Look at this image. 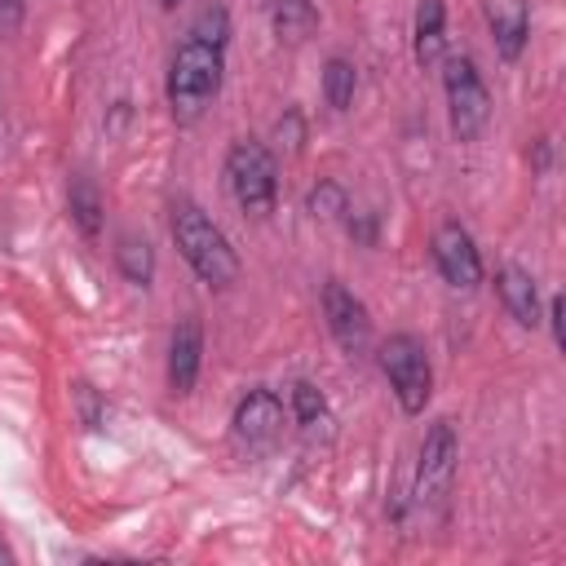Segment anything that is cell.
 I'll use <instances>...</instances> for the list:
<instances>
[{
	"instance_id": "1",
	"label": "cell",
	"mask_w": 566,
	"mask_h": 566,
	"mask_svg": "<svg viewBox=\"0 0 566 566\" xmlns=\"http://www.w3.org/2000/svg\"><path fill=\"white\" fill-rule=\"evenodd\" d=\"M226 49H230V9L203 4L168 57L164 93H168V111L177 124H199L203 111L217 102L221 80H226Z\"/></svg>"
},
{
	"instance_id": "22",
	"label": "cell",
	"mask_w": 566,
	"mask_h": 566,
	"mask_svg": "<svg viewBox=\"0 0 566 566\" xmlns=\"http://www.w3.org/2000/svg\"><path fill=\"white\" fill-rule=\"evenodd\" d=\"M562 314H566V301L562 296H548V327H553V345L562 349L566 336H562Z\"/></svg>"
},
{
	"instance_id": "6",
	"label": "cell",
	"mask_w": 566,
	"mask_h": 566,
	"mask_svg": "<svg viewBox=\"0 0 566 566\" xmlns=\"http://www.w3.org/2000/svg\"><path fill=\"white\" fill-rule=\"evenodd\" d=\"M455 460H460V438H455V424L442 416L420 438V460H416V504L420 509L447 504L451 482H455Z\"/></svg>"
},
{
	"instance_id": "21",
	"label": "cell",
	"mask_w": 566,
	"mask_h": 566,
	"mask_svg": "<svg viewBox=\"0 0 566 566\" xmlns=\"http://www.w3.org/2000/svg\"><path fill=\"white\" fill-rule=\"evenodd\" d=\"M22 18H27V0H0V40L13 35L22 27Z\"/></svg>"
},
{
	"instance_id": "11",
	"label": "cell",
	"mask_w": 566,
	"mask_h": 566,
	"mask_svg": "<svg viewBox=\"0 0 566 566\" xmlns=\"http://www.w3.org/2000/svg\"><path fill=\"white\" fill-rule=\"evenodd\" d=\"M486 27H491V44L504 62H517L526 40H531V9L526 0H482Z\"/></svg>"
},
{
	"instance_id": "25",
	"label": "cell",
	"mask_w": 566,
	"mask_h": 566,
	"mask_svg": "<svg viewBox=\"0 0 566 566\" xmlns=\"http://www.w3.org/2000/svg\"><path fill=\"white\" fill-rule=\"evenodd\" d=\"M177 4H181V0H159V9H177Z\"/></svg>"
},
{
	"instance_id": "20",
	"label": "cell",
	"mask_w": 566,
	"mask_h": 566,
	"mask_svg": "<svg viewBox=\"0 0 566 566\" xmlns=\"http://www.w3.org/2000/svg\"><path fill=\"white\" fill-rule=\"evenodd\" d=\"M71 394H75V407H80V420H84L88 429H102V424H106V407H102V398H97V389L80 380V385H75Z\"/></svg>"
},
{
	"instance_id": "15",
	"label": "cell",
	"mask_w": 566,
	"mask_h": 566,
	"mask_svg": "<svg viewBox=\"0 0 566 566\" xmlns=\"http://www.w3.org/2000/svg\"><path fill=\"white\" fill-rule=\"evenodd\" d=\"M318 27L314 0H270V31L279 44H305Z\"/></svg>"
},
{
	"instance_id": "2",
	"label": "cell",
	"mask_w": 566,
	"mask_h": 566,
	"mask_svg": "<svg viewBox=\"0 0 566 566\" xmlns=\"http://www.w3.org/2000/svg\"><path fill=\"white\" fill-rule=\"evenodd\" d=\"M168 226H172V243H177L181 261L195 270L199 283L230 287L239 279V252H234V243L226 239V230L190 195H177L168 203Z\"/></svg>"
},
{
	"instance_id": "5",
	"label": "cell",
	"mask_w": 566,
	"mask_h": 566,
	"mask_svg": "<svg viewBox=\"0 0 566 566\" xmlns=\"http://www.w3.org/2000/svg\"><path fill=\"white\" fill-rule=\"evenodd\" d=\"M442 93H447V119L455 142H473L491 119V93L469 53L442 57Z\"/></svg>"
},
{
	"instance_id": "24",
	"label": "cell",
	"mask_w": 566,
	"mask_h": 566,
	"mask_svg": "<svg viewBox=\"0 0 566 566\" xmlns=\"http://www.w3.org/2000/svg\"><path fill=\"white\" fill-rule=\"evenodd\" d=\"M9 562H13V553H9V548H4V539H0V566H9Z\"/></svg>"
},
{
	"instance_id": "9",
	"label": "cell",
	"mask_w": 566,
	"mask_h": 566,
	"mask_svg": "<svg viewBox=\"0 0 566 566\" xmlns=\"http://www.w3.org/2000/svg\"><path fill=\"white\" fill-rule=\"evenodd\" d=\"M318 301H323V318H327L332 340H336L349 358L367 354V345H371V314H367V305H363L340 279H327Z\"/></svg>"
},
{
	"instance_id": "12",
	"label": "cell",
	"mask_w": 566,
	"mask_h": 566,
	"mask_svg": "<svg viewBox=\"0 0 566 566\" xmlns=\"http://www.w3.org/2000/svg\"><path fill=\"white\" fill-rule=\"evenodd\" d=\"M495 296H500V305L509 310V318L517 323V327H539V287H535V279H531V270H522V265H500L495 270Z\"/></svg>"
},
{
	"instance_id": "17",
	"label": "cell",
	"mask_w": 566,
	"mask_h": 566,
	"mask_svg": "<svg viewBox=\"0 0 566 566\" xmlns=\"http://www.w3.org/2000/svg\"><path fill=\"white\" fill-rule=\"evenodd\" d=\"M354 93H358V66L345 53H332L323 62V97H327V106L332 111H349Z\"/></svg>"
},
{
	"instance_id": "3",
	"label": "cell",
	"mask_w": 566,
	"mask_h": 566,
	"mask_svg": "<svg viewBox=\"0 0 566 566\" xmlns=\"http://www.w3.org/2000/svg\"><path fill=\"white\" fill-rule=\"evenodd\" d=\"M226 190L248 217H270L279 203V164L265 142L239 137L226 150Z\"/></svg>"
},
{
	"instance_id": "13",
	"label": "cell",
	"mask_w": 566,
	"mask_h": 566,
	"mask_svg": "<svg viewBox=\"0 0 566 566\" xmlns=\"http://www.w3.org/2000/svg\"><path fill=\"white\" fill-rule=\"evenodd\" d=\"M411 53H416L420 71H429V66H438L447 57V4L442 0H416Z\"/></svg>"
},
{
	"instance_id": "10",
	"label": "cell",
	"mask_w": 566,
	"mask_h": 566,
	"mask_svg": "<svg viewBox=\"0 0 566 566\" xmlns=\"http://www.w3.org/2000/svg\"><path fill=\"white\" fill-rule=\"evenodd\" d=\"M199 367H203V327L195 314H186L168 336V389L186 398L199 380Z\"/></svg>"
},
{
	"instance_id": "19",
	"label": "cell",
	"mask_w": 566,
	"mask_h": 566,
	"mask_svg": "<svg viewBox=\"0 0 566 566\" xmlns=\"http://www.w3.org/2000/svg\"><path fill=\"white\" fill-rule=\"evenodd\" d=\"M345 190L336 186V181H323V186H314L310 190V212L314 217H345Z\"/></svg>"
},
{
	"instance_id": "7",
	"label": "cell",
	"mask_w": 566,
	"mask_h": 566,
	"mask_svg": "<svg viewBox=\"0 0 566 566\" xmlns=\"http://www.w3.org/2000/svg\"><path fill=\"white\" fill-rule=\"evenodd\" d=\"M230 433H234V442H239L248 455L270 451V447L279 442V433H283V402H279V394L265 389V385L248 389V394L234 402Z\"/></svg>"
},
{
	"instance_id": "8",
	"label": "cell",
	"mask_w": 566,
	"mask_h": 566,
	"mask_svg": "<svg viewBox=\"0 0 566 566\" xmlns=\"http://www.w3.org/2000/svg\"><path fill=\"white\" fill-rule=\"evenodd\" d=\"M429 252H433V265H438L447 287L473 292L482 283V252H478L473 234L460 221H442L433 230V239H429Z\"/></svg>"
},
{
	"instance_id": "14",
	"label": "cell",
	"mask_w": 566,
	"mask_h": 566,
	"mask_svg": "<svg viewBox=\"0 0 566 566\" xmlns=\"http://www.w3.org/2000/svg\"><path fill=\"white\" fill-rule=\"evenodd\" d=\"M66 217L71 226L84 234V239H97L102 234V221H106V203H102V190L93 177L75 172L71 186H66Z\"/></svg>"
},
{
	"instance_id": "16",
	"label": "cell",
	"mask_w": 566,
	"mask_h": 566,
	"mask_svg": "<svg viewBox=\"0 0 566 566\" xmlns=\"http://www.w3.org/2000/svg\"><path fill=\"white\" fill-rule=\"evenodd\" d=\"M115 270H119L133 287H150V283H155V248H150V239L137 234V230L115 234Z\"/></svg>"
},
{
	"instance_id": "23",
	"label": "cell",
	"mask_w": 566,
	"mask_h": 566,
	"mask_svg": "<svg viewBox=\"0 0 566 566\" xmlns=\"http://www.w3.org/2000/svg\"><path fill=\"white\" fill-rule=\"evenodd\" d=\"M535 168H539V172L548 168V137H539V142H535Z\"/></svg>"
},
{
	"instance_id": "26",
	"label": "cell",
	"mask_w": 566,
	"mask_h": 566,
	"mask_svg": "<svg viewBox=\"0 0 566 566\" xmlns=\"http://www.w3.org/2000/svg\"><path fill=\"white\" fill-rule=\"evenodd\" d=\"M0 137H4V111H0Z\"/></svg>"
},
{
	"instance_id": "4",
	"label": "cell",
	"mask_w": 566,
	"mask_h": 566,
	"mask_svg": "<svg viewBox=\"0 0 566 566\" xmlns=\"http://www.w3.org/2000/svg\"><path fill=\"white\" fill-rule=\"evenodd\" d=\"M398 407L407 416H420L433 398V363H429V349L420 336L411 332H394L389 340H380V354H376Z\"/></svg>"
},
{
	"instance_id": "18",
	"label": "cell",
	"mask_w": 566,
	"mask_h": 566,
	"mask_svg": "<svg viewBox=\"0 0 566 566\" xmlns=\"http://www.w3.org/2000/svg\"><path fill=\"white\" fill-rule=\"evenodd\" d=\"M287 407H292V416H296L301 429H318V424L332 420L327 398H323V389H318L314 380H292V385H287Z\"/></svg>"
}]
</instances>
